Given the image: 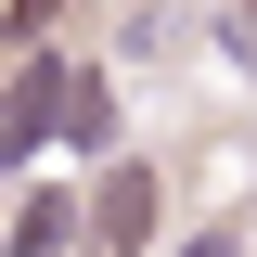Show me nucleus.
I'll list each match as a JSON object with an SVG mask.
<instances>
[{
	"instance_id": "f257e3e1",
	"label": "nucleus",
	"mask_w": 257,
	"mask_h": 257,
	"mask_svg": "<svg viewBox=\"0 0 257 257\" xmlns=\"http://www.w3.org/2000/svg\"><path fill=\"white\" fill-rule=\"evenodd\" d=\"M155 219H167V193H155V167H103V180H90V206H77V244H90V257H142V244H155Z\"/></svg>"
},
{
	"instance_id": "f03ea898",
	"label": "nucleus",
	"mask_w": 257,
	"mask_h": 257,
	"mask_svg": "<svg viewBox=\"0 0 257 257\" xmlns=\"http://www.w3.org/2000/svg\"><path fill=\"white\" fill-rule=\"evenodd\" d=\"M64 90H77V64H13L0 77V167H26L39 142H64Z\"/></svg>"
},
{
	"instance_id": "7ed1b4c3",
	"label": "nucleus",
	"mask_w": 257,
	"mask_h": 257,
	"mask_svg": "<svg viewBox=\"0 0 257 257\" xmlns=\"http://www.w3.org/2000/svg\"><path fill=\"white\" fill-rule=\"evenodd\" d=\"M64 155H116V90H103L90 64H77V90H64Z\"/></svg>"
},
{
	"instance_id": "20e7f679",
	"label": "nucleus",
	"mask_w": 257,
	"mask_h": 257,
	"mask_svg": "<svg viewBox=\"0 0 257 257\" xmlns=\"http://www.w3.org/2000/svg\"><path fill=\"white\" fill-rule=\"evenodd\" d=\"M64 244H77V193H39L13 219V257H64Z\"/></svg>"
},
{
	"instance_id": "39448f33",
	"label": "nucleus",
	"mask_w": 257,
	"mask_h": 257,
	"mask_svg": "<svg viewBox=\"0 0 257 257\" xmlns=\"http://www.w3.org/2000/svg\"><path fill=\"white\" fill-rule=\"evenodd\" d=\"M180 257H244V231H193V244H180Z\"/></svg>"
}]
</instances>
